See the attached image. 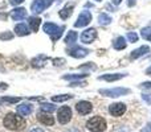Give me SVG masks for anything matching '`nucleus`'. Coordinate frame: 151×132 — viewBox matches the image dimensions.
<instances>
[{
	"label": "nucleus",
	"mask_w": 151,
	"mask_h": 132,
	"mask_svg": "<svg viewBox=\"0 0 151 132\" xmlns=\"http://www.w3.org/2000/svg\"><path fill=\"white\" fill-rule=\"evenodd\" d=\"M130 88L127 87H114V88H101L99 94L105 96H109V98H118V96H123L130 94Z\"/></svg>",
	"instance_id": "20e7f679"
},
{
	"label": "nucleus",
	"mask_w": 151,
	"mask_h": 132,
	"mask_svg": "<svg viewBox=\"0 0 151 132\" xmlns=\"http://www.w3.org/2000/svg\"><path fill=\"white\" fill-rule=\"evenodd\" d=\"M111 1H113V4L118 5V4H121V3H122V0H111Z\"/></svg>",
	"instance_id": "58836bf2"
},
{
	"label": "nucleus",
	"mask_w": 151,
	"mask_h": 132,
	"mask_svg": "<svg viewBox=\"0 0 151 132\" xmlns=\"http://www.w3.org/2000/svg\"><path fill=\"white\" fill-rule=\"evenodd\" d=\"M32 106L31 104H28V103H21V104H19L17 107H16V112H17V115H20V116H28L29 114L32 112Z\"/></svg>",
	"instance_id": "4468645a"
},
{
	"label": "nucleus",
	"mask_w": 151,
	"mask_h": 132,
	"mask_svg": "<svg viewBox=\"0 0 151 132\" xmlns=\"http://www.w3.org/2000/svg\"><path fill=\"white\" fill-rule=\"evenodd\" d=\"M141 36L143 37L145 40H149L151 41V28H143L141 32Z\"/></svg>",
	"instance_id": "cd10ccee"
},
{
	"label": "nucleus",
	"mask_w": 151,
	"mask_h": 132,
	"mask_svg": "<svg viewBox=\"0 0 151 132\" xmlns=\"http://www.w3.org/2000/svg\"><path fill=\"white\" fill-rule=\"evenodd\" d=\"M29 132H45L42 128H39V127H35V128H32V130H29Z\"/></svg>",
	"instance_id": "f704fd0d"
},
{
	"label": "nucleus",
	"mask_w": 151,
	"mask_h": 132,
	"mask_svg": "<svg viewBox=\"0 0 151 132\" xmlns=\"http://www.w3.org/2000/svg\"><path fill=\"white\" fill-rule=\"evenodd\" d=\"M66 132H80L78 130H70V131H66Z\"/></svg>",
	"instance_id": "79ce46f5"
},
{
	"label": "nucleus",
	"mask_w": 151,
	"mask_h": 132,
	"mask_svg": "<svg viewBox=\"0 0 151 132\" xmlns=\"http://www.w3.org/2000/svg\"><path fill=\"white\" fill-rule=\"evenodd\" d=\"M24 0H9V3L11 4H13V5H19V4H21Z\"/></svg>",
	"instance_id": "72a5a7b5"
},
{
	"label": "nucleus",
	"mask_w": 151,
	"mask_h": 132,
	"mask_svg": "<svg viewBox=\"0 0 151 132\" xmlns=\"http://www.w3.org/2000/svg\"><path fill=\"white\" fill-rule=\"evenodd\" d=\"M141 87H142V88H151V81H149V82L141 83Z\"/></svg>",
	"instance_id": "473e14b6"
},
{
	"label": "nucleus",
	"mask_w": 151,
	"mask_h": 132,
	"mask_svg": "<svg viewBox=\"0 0 151 132\" xmlns=\"http://www.w3.org/2000/svg\"><path fill=\"white\" fill-rule=\"evenodd\" d=\"M98 21L101 25H109L111 23V17H110L107 13H99L98 16Z\"/></svg>",
	"instance_id": "a878e982"
},
{
	"label": "nucleus",
	"mask_w": 151,
	"mask_h": 132,
	"mask_svg": "<svg viewBox=\"0 0 151 132\" xmlns=\"http://www.w3.org/2000/svg\"><path fill=\"white\" fill-rule=\"evenodd\" d=\"M37 120H39L42 126H53L55 124V118L50 116V114H45V112H40V114L37 115Z\"/></svg>",
	"instance_id": "f8f14e48"
},
{
	"label": "nucleus",
	"mask_w": 151,
	"mask_h": 132,
	"mask_svg": "<svg viewBox=\"0 0 151 132\" xmlns=\"http://www.w3.org/2000/svg\"><path fill=\"white\" fill-rule=\"evenodd\" d=\"M142 99H143L147 104H151V93L150 94H142Z\"/></svg>",
	"instance_id": "2f4dec72"
},
{
	"label": "nucleus",
	"mask_w": 151,
	"mask_h": 132,
	"mask_svg": "<svg viewBox=\"0 0 151 132\" xmlns=\"http://www.w3.org/2000/svg\"><path fill=\"white\" fill-rule=\"evenodd\" d=\"M126 45H127V42H126L125 37H118V39L114 40V44H113V46H114L115 50H123L126 48Z\"/></svg>",
	"instance_id": "aec40b11"
},
{
	"label": "nucleus",
	"mask_w": 151,
	"mask_h": 132,
	"mask_svg": "<svg viewBox=\"0 0 151 132\" xmlns=\"http://www.w3.org/2000/svg\"><path fill=\"white\" fill-rule=\"evenodd\" d=\"M15 33L17 36H28L29 34V28L27 26V24H17L15 26Z\"/></svg>",
	"instance_id": "6ab92c4d"
},
{
	"label": "nucleus",
	"mask_w": 151,
	"mask_h": 132,
	"mask_svg": "<svg viewBox=\"0 0 151 132\" xmlns=\"http://www.w3.org/2000/svg\"><path fill=\"white\" fill-rule=\"evenodd\" d=\"M42 29H44L45 33L52 37L53 41H57V40L63 36V32H64V29H65V26H61L60 28L58 25H56V24H53V23H45Z\"/></svg>",
	"instance_id": "7ed1b4c3"
},
{
	"label": "nucleus",
	"mask_w": 151,
	"mask_h": 132,
	"mask_svg": "<svg viewBox=\"0 0 151 132\" xmlns=\"http://www.w3.org/2000/svg\"><path fill=\"white\" fill-rule=\"evenodd\" d=\"M86 128L90 132H105L107 128V123L102 116L96 115L86 122Z\"/></svg>",
	"instance_id": "f03ea898"
},
{
	"label": "nucleus",
	"mask_w": 151,
	"mask_h": 132,
	"mask_svg": "<svg viewBox=\"0 0 151 132\" xmlns=\"http://www.w3.org/2000/svg\"><path fill=\"white\" fill-rule=\"evenodd\" d=\"M146 74H147V75H150V77H151V66H150V67H147Z\"/></svg>",
	"instance_id": "ea45409f"
},
{
	"label": "nucleus",
	"mask_w": 151,
	"mask_h": 132,
	"mask_svg": "<svg viewBox=\"0 0 151 132\" xmlns=\"http://www.w3.org/2000/svg\"><path fill=\"white\" fill-rule=\"evenodd\" d=\"M48 60V57H45V56H39V57H36V58H33L32 60V66H35V67H37V66H42L44 64H42V61H47Z\"/></svg>",
	"instance_id": "bb28decb"
},
{
	"label": "nucleus",
	"mask_w": 151,
	"mask_h": 132,
	"mask_svg": "<svg viewBox=\"0 0 151 132\" xmlns=\"http://www.w3.org/2000/svg\"><path fill=\"white\" fill-rule=\"evenodd\" d=\"M89 74H66V75H64V79L65 81H81V79H83V78H86Z\"/></svg>",
	"instance_id": "5701e85b"
},
{
	"label": "nucleus",
	"mask_w": 151,
	"mask_h": 132,
	"mask_svg": "<svg viewBox=\"0 0 151 132\" xmlns=\"http://www.w3.org/2000/svg\"><path fill=\"white\" fill-rule=\"evenodd\" d=\"M41 21H42L41 19H40V17H36V16H32V17L28 19V24H29V26H31V29H32L33 32H37V31H39Z\"/></svg>",
	"instance_id": "a211bd4d"
},
{
	"label": "nucleus",
	"mask_w": 151,
	"mask_h": 132,
	"mask_svg": "<svg viewBox=\"0 0 151 132\" xmlns=\"http://www.w3.org/2000/svg\"><path fill=\"white\" fill-rule=\"evenodd\" d=\"M56 106L53 103H41L40 104V111L45 112V114H52V112L56 111Z\"/></svg>",
	"instance_id": "4be33fe9"
},
{
	"label": "nucleus",
	"mask_w": 151,
	"mask_h": 132,
	"mask_svg": "<svg viewBox=\"0 0 151 132\" xmlns=\"http://www.w3.org/2000/svg\"><path fill=\"white\" fill-rule=\"evenodd\" d=\"M12 37H13V34H12V33H9V32L0 34V40H11Z\"/></svg>",
	"instance_id": "7c9ffc66"
},
{
	"label": "nucleus",
	"mask_w": 151,
	"mask_h": 132,
	"mask_svg": "<svg viewBox=\"0 0 151 132\" xmlns=\"http://www.w3.org/2000/svg\"><path fill=\"white\" fill-rule=\"evenodd\" d=\"M3 126L9 131H20L25 127V120L23 116H17V114L9 112L3 119Z\"/></svg>",
	"instance_id": "f257e3e1"
},
{
	"label": "nucleus",
	"mask_w": 151,
	"mask_h": 132,
	"mask_svg": "<svg viewBox=\"0 0 151 132\" xmlns=\"http://www.w3.org/2000/svg\"><path fill=\"white\" fill-rule=\"evenodd\" d=\"M123 77H126V74H122V73H114V74H104V75H99L98 79H99V81H106V82H114V81L122 79Z\"/></svg>",
	"instance_id": "ddd939ff"
},
{
	"label": "nucleus",
	"mask_w": 151,
	"mask_h": 132,
	"mask_svg": "<svg viewBox=\"0 0 151 132\" xmlns=\"http://www.w3.org/2000/svg\"><path fill=\"white\" fill-rule=\"evenodd\" d=\"M89 53H90L89 49H85V48H81V46H76L73 49L68 50V54L74 58H83V57H86Z\"/></svg>",
	"instance_id": "9b49d317"
},
{
	"label": "nucleus",
	"mask_w": 151,
	"mask_h": 132,
	"mask_svg": "<svg viewBox=\"0 0 151 132\" xmlns=\"http://www.w3.org/2000/svg\"><path fill=\"white\" fill-rule=\"evenodd\" d=\"M134 4H135V0H127V5H129V7H133Z\"/></svg>",
	"instance_id": "4c0bfd02"
},
{
	"label": "nucleus",
	"mask_w": 151,
	"mask_h": 132,
	"mask_svg": "<svg viewBox=\"0 0 151 132\" xmlns=\"http://www.w3.org/2000/svg\"><path fill=\"white\" fill-rule=\"evenodd\" d=\"M69 86H72V87H76V86H86V82H82V81H72Z\"/></svg>",
	"instance_id": "c756f323"
},
{
	"label": "nucleus",
	"mask_w": 151,
	"mask_h": 132,
	"mask_svg": "<svg viewBox=\"0 0 151 132\" xmlns=\"http://www.w3.org/2000/svg\"><path fill=\"white\" fill-rule=\"evenodd\" d=\"M73 98V95H69V94H63V95H53L52 96V102L56 103H61V102H66L69 99Z\"/></svg>",
	"instance_id": "b1692460"
},
{
	"label": "nucleus",
	"mask_w": 151,
	"mask_h": 132,
	"mask_svg": "<svg viewBox=\"0 0 151 132\" xmlns=\"http://www.w3.org/2000/svg\"><path fill=\"white\" fill-rule=\"evenodd\" d=\"M90 21H91V13L89 11H82L80 13V16H78L77 21L74 23V26L76 28H83V26L89 25Z\"/></svg>",
	"instance_id": "6e6552de"
},
{
	"label": "nucleus",
	"mask_w": 151,
	"mask_h": 132,
	"mask_svg": "<svg viewBox=\"0 0 151 132\" xmlns=\"http://www.w3.org/2000/svg\"><path fill=\"white\" fill-rule=\"evenodd\" d=\"M53 4V0H35L31 5V11L33 13H41L47 8H49Z\"/></svg>",
	"instance_id": "423d86ee"
},
{
	"label": "nucleus",
	"mask_w": 151,
	"mask_h": 132,
	"mask_svg": "<svg viewBox=\"0 0 151 132\" xmlns=\"http://www.w3.org/2000/svg\"><path fill=\"white\" fill-rule=\"evenodd\" d=\"M127 40L130 42H137L138 41V34H137L135 32H134V33L133 32H130V33H127Z\"/></svg>",
	"instance_id": "c85d7f7f"
},
{
	"label": "nucleus",
	"mask_w": 151,
	"mask_h": 132,
	"mask_svg": "<svg viewBox=\"0 0 151 132\" xmlns=\"http://www.w3.org/2000/svg\"><path fill=\"white\" fill-rule=\"evenodd\" d=\"M97 39V31L94 28H89L81 33V41L83 44H91Z\"/></svg>",
	"instance_id": "9d476101"
},
{
	"label": "nucleus",
	"mask_w": 151,
	"mask_h": 132,
	"mask_svg": "<svg viewBox=\"0 0 151 132\" xmlns=\"http://www.w3.org/2000/svg\"><path fill=\"white\" fill-rule=\"evenodd\" d=\"M29 99H31V101H41V96H39V98H37V96H36V98H29Z\"/></svg>",
	"instance_id": "a19ab883"
},
{
	"label": "nucleus",
	"mask_w": 151,
	"mask_h": 132,
	"mask_svg": "<svg viewBox=\"0 0 151 132\" xmlns=\"http://www.w3.org/2000/svg\"><path fill=\"white\" fill-rule=\"evenodd\" d=\"M77 37H78V34H77V32H74V31H70L68 34H66V37H65V44H74L76 42V40H77Z\"/></svg>",
	"instance_id": "393cba45"
},
{
	"label": "nucleus",
	"mask_w": 151,
	"mask_h": 132,
	"mask_svg": "<svg viewBox=\"0 0 151 132\" xmlns=\"http://www.w3.org/2000/svg\"><path fill=\"white\" fill-rule=\"evenodd\" d=\"M109 112H110V115H111V116H114V118L122 116V115L126 112V104L125 103H121V102L111 103L109 106Z\"/></svg>",
	"instance_id": "0eeeda50"
},
{
	"label": "nucleus",
	"mask_w": 151,
	"mask_h": 132,
	"mask_svg": "<svg viewBox=\"0 0 151 132\" xmlns=\"http://www.w3.org/2000/svg\"><path fill=\"white\" fill-rule=\"evenodd\" d=\"M53 62H56L55 65H63V64H64V60H58V58H57V60H53Z\"/></svg>",
	"instance_id": "c9c22d12"
},
{
	"label": "nucleus",
	"mask_w": 151,
	"mask_h": 132,
	"mask_svg": "<svg viewBox=\"0 0 151 132\" xmlns=\"http://www.w3.org/2000/svg\"><path fill=\"white\" fill-rule=\"evenodd\" d=\"M5 88H8L7 83H0V90H5Z\"/></svg>",
	"instance_id": "e433bc0d"
},
{
	"label": "nucleus",
	"mask_w": 151,
	"mask_h": 132,
	"mask_svg": "<svg viewBox=\"0 0 151 132\" xmlns=\"http://www.w3.org/2000/svg\"><path fill=\"white\" fill-rule=\"evenodd\" d=\"M20 101L21 98H19V96H1L0 98V104H15Z\"/></svg>",
	"instance_id": "412c9836"
},
{
	"label": "nucleus",
	"mask_w": 151,
	"mask_h": 132,
	"mask_svg": "<svg viewBox=\"0 0 151 132\" xmlns=\"http://www.w3.org/2000/svg\"><path fill=\"white\" fill-rule=\"evenodd\" d=\"M141 132H143V131H141Z\"/></svg>",
	"instance_id": "c03bdc74"
},
{
	"label": "nucleus",
	"mask_w": 151,
	"mask_h": 132,
	"mask_svg": "<svg viewBox=\"0 0 151 132\" xmlns=\"http://www.w3.org/2000/svg\"><path fill=\"white\" fill-rule=\"evenodd\" d=\"M147 53H150V48L147 46V45H145V46H141V48H138V49L133 50L131 54H130V57L133 58V60H137V58L142 57V56L147 54Z\"/></svg>",
	"instance_id": "dca6fc26"
},
{
	"label": "nucleus",
	"mask_w": 151,
	"mask_h": 132,
	"mask_svg": "<svg viewBox=\"0 0 151 132\" xmlns=\"http://www.w3.org/2000/svg\"><path fill=\"white\" fill-rule=\"evenodd\" d=\"M73 8L74 5L73 4H66L65 7L63 8V9L58 12V15H60V17L63 19V20H66V19L69 17V16L72 15V12H73Z\"/></svg>",
	"instance_id": "f3484780"
},
{
	"label": "nucleus",
	"mask_w": 151,
	"mask_h": 132,
	"mask_svg": "<svg viewBox=\"0 0 151 132\" xmlns=\"http://www.w3.org/2000/svg\"><path fill=\"white\" fill-rule=\"evenodd\" d=\"M11 17L16 21L23 20V19L27 17V9L25 8H15V9L11 12Z\"/></svg>",
	"instance_id": "2eb2a0df"
},
{
	"label": "nucleus",
	"mask_w": 151,
	"mask_h": 132,
	"mask_svg": "<svg viewBox=\"0 0 151 132\" xmlns=\"http://www.w3.org/2000/svg\"><path fill=\"white\" fill-rule=\"evenodd\" d=\"M72 108L69 106H63L57 110V120L60 124H66L72 120Z\"/></svg>",
	"instance_id": "39448f33"
},
{
	"label": "nucleus",
	"mask_w": 151,
	"mask_h": 132,
	"mask_svg": "<svg viewBox=\"0 0 151 132\" xmlns=\"http://www.w3.org/2000/svg\"><path fill=\"white\" fill-rule=\"evenodd\" d=\"M96 1H102V0H96Z\"/></svg>",
	"instance_id": "37998d69"
},
{
	"label": "nucleus",
	"mask_w": 151,
	"mask_h": 132,
	"mask_svg": "<svg viewBox=\"0 0 151 132\" xmlns=\"http://www.w3.org/2000/svg\"><path fill=\"white\" fill-rule=\"evenodd\" d=\"M76 110L80 115H88L93 110V104L88 101H80L76 103Z\"/></svg>",
	"instance_id": "1a4fd4ad"
}]
</instances>
